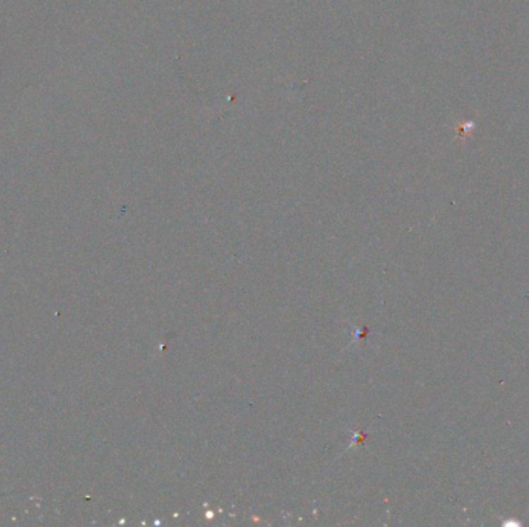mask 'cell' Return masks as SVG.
<instances>
[{"label":"cell","mask_w":529,"mask_h":527,"mask_svg":"<svg viewBox=\"0 0 529 527\" xmlns=\"http://www.w3.org/2000/svg\"><path fill=\"white\" fill-rule=\"evenodd\" d=\"M473 127H475V125H473V122H469V121H466V122H463V124L458 125V129L461 130L460 136H466V135H468V133H469Z\"/></svg>","instance_id":"cell-1"}]
</instances>
